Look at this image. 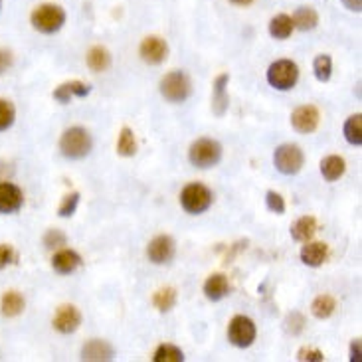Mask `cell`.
<instances>
[{
    "mask_svg": "<svg viewBox=\"0 0 362 362\" xmlns=\"http://www.w3.org/2000/svg\"><path fill=\"white\" fill-rule=\"evenodd\" d=\"M24 297L18 291H8L2 297V303H0V311L4 317H18L22 311H24Z\"/></svg>",
    "mask_w": 362,
    "mask_h": 362,
    "instance_id": "cb8c5ba5",
    "label": "cell"
},
{
    "mask_svg": "<svg viewBox=\"0 0 362 362\" xmlns=\"http://www.w3.org/2000/svg\"><path fill=\"white\" fill-rule=\"evenodd\" d=\"M117 153L121 156H135L137 153V141H135V133L123 127L121 133H119V141H117Z\"/></svg>",
    "mask_w": 362,
    "mask_h": 362,
    "instance_id": "83f0119b",
    "label": "cell"
},
{
    "mask_svg": "<svg viewBox=\"0 0 362 362\" xmlns=\"http://www.w3.org/2000/svg\"><path fill=\"white\" fill-rule=\"evenodd\" d=\"M12 64H15V56H12V52H10V50L0 48V75L10 70V68H12Z\"/></svg>",
    "mask_w": 362,
    "mask_h": 362,
    "instance_id": "8d00e7d4",
    "label": "cell"
},
{
    "mask_svg": "<svg viewBox=\"0 0 362 362\" xmlns=\"http://www.w3.org/2000/svg\"><path fill=\"white\" fill-rule=\"evenodd\" d=\"M190 163L198 168L216 167L222 159V145L214 139H198L188 151Z\"/></svg>",
    "mask_w": 362,
    "mask_h": 362,
    "instance_id": "3957f363",
    "label": "cell"
},
{
    "mask_svg": "<svg viewBox=\"0 0 362 362\" xmlns=\"http://www.w3.org/2000/svg\"><path fill=\"white\" fill-rule=\"evenodd\" d=\"M24 204L22 190L12 182H0V214H16Z\"/></svg>",
    "mask_w": 362,
    "mask_h": 362,
    "instance_id": "7c38bea8",
    "label": "cell"
},
{
    "mask_svg": "<svg viewBox=\"0 0 362 362\" xmlns=\"http://www.w3.org/2000/svg\"><path fill=\"white\" fill-rule=\"evenodd\" d=\"M12 260H15V250L6 244H0V269L8 267L12 264Z\"/></svg>",
    "mask_w": 362,
    "mask_h": 362,
    "instance_id": "74e56055",
    "label": "cell"
},
{
    "mask_svg": "<svg viewBox=\"0 0 362 362\" xmlns=\"http://www.w3.org/2000/svg\"><path fill=\"white\" fill-rule=\"evenodd\" d=\"M345 170H347V165L338 154H331V156L320 161V174L325 177V181H338L345 174Z\"/></svg>",
    "mask_w": 362,
    "mask_h": 362,
    "instance_id": "44dd1931",
    "label": "cell"
},
{
    "mask_svg": "<svg viewBox=\"0 0 362 362\" xmlns=\"http://www.w3.org/2000/svg\"><path fill=\"white\" fill-rule=\"evenodd\" d=\"M230 293V283L222 273H214L206 279L204 283V295L208 297L210 301H222L224 297Z\"/></svg>",
    "mask_w": 362,
    "mask_h": 362,
    "instance_id": "ffe728a7",
    "label": "cell"
},
{
    "mask_svg": "<svg viewBox=\"0 0 362 362\" xmlns=\"http://www.w3.org/2000/svg\"><path fill=\"white\" fill-rule=\"evenodd\" d=\"M80 265H82V255L73 250L57 251L56 255H54V260H52V267H54V271L62 273V275L73 273V271H75Z\"/></svg>",
    "mask_w": 362,
    "mask_h": 362,
    "instance_id": "e0dca14e",
    "label": "cell"
},
{
    "mask_svg": "<svg viewBox=\"0 0 362 362\" xmlns=\"http://www.w3.org/2000/svg\"><path fill=\"white\" fill-rule=\"evenodd\" d=\"M299 80V68L291 60H278L267 70V84L279 91H289Z\"/></svg>",
    "mask_w": 362,
    "mask_h": 362,
    "instance_id": "5b68a950",
    "label": "cell"
},
{
    "mask_svg": "<svg viewBox=\"0 0 362 362\" xmlns=\"http://www.w3.org/2000/svg\"><path fill=\"white\" fill-rule=\"evenodd\" d=\"M228 82H230V75L222 73L216 78L214 82V93H212V111L216 113L218 117H224L228 111V105H230V98H228Z\"/></svg>",
    "mask_w": 362,
    "mask_h": 362,
    "instance_id": "9a60e30c",
    "label": "cell"
},
{
    "mask_svg": "<svg viewBox=\"0 0 362 362\" xmlns=\"http://www.w3.org/2000/svg\"><path fill=\"white\" fill-rule=\"evenodd\" d=\"M255 334L257 329L253 325V320L244 317V315H237L230 320V327H228V338L230 343L237 348H248L253 345L255 341Z\"/></svg>",
    "mask_w": 362,
    "mask_h": 362,
    "instance_id": "ba28073f",
    "label": "cell"
},
{
    "mask_svg": "<svg viewBox=\"0 0 362 362\" xmlns=\"http://www.w3.org/2000/svg\"><path fill=\"white\" fill-rule=\"evenodd\" d=\"M82 325V313L78 311V307L64 305L57 309L56 317H54V329L62 334L75 333Z\"/></svg>",
    "mask_w": 362,
    "mask_h": 362,
    "instance_id": "4fadbf2b",
    "label": "cell"
},
{
    "mask_svg": "<svg viewBox=\"0 0 362 362\" xmlns=\"http://www.w3.org/2000/svg\"><path fill=\"white\" fill-rule=\"evenodd\" d=\"M341 2L350 12H361L362 10V0H341Z\"/></svg>",
    "mask_w": 362,
    "mask_h": 362,
    "instance_id": "ab89813d",
    "label": "cell"
},
{
    "mask_svg": "<svg viewBox=\"0 0 362 362\" xmlns=\"http://www.w3.org/2000/svg\"><path fill=\"white\" fill-rule=\"evenodd\" d=\"M174 253H177V246H174V239L170 236H156L147 248L149 260L156 265L170 264Z\"/></svg>",
    "mask_w": 362,
    "mask_h": 362,
    "instance_id": "9c48e42d",
    "label": "cell"
},
{
    "mask_svg": "<svg viewBox=\"0 0 362 362\" xmlns=\"http://www.w3.org/2000/svg\"><path fill=\"white\" fill-rule=\"evenodd\" d=\"M78 204H80V192H73V194L66 196V198H64V202H62V204H60V208H57V214H60L62 218H70V216L75 214Z\"/></svg>",
    "mask_w": 362,
    "mask_h": 362,
    "instance_id": "d6a6232c",
    "label": "cell"
},
{
    "mask_svg": "<svg viewBox=\"0 0 362 362\" xmlns=\"http://www.w3.org/2000/svg\"><path fill=\"white\" fill-rule=\"evenodd\" d=\"M161 93L170 103H182L190 98L192 84L184 71H170L161 80Z\"/></svg>",
    "mask_w": 362,
    "mask_h": 362,
    "instance_id": "277c9868",
    "label": "cell"
},
{
    "mask_svg": "<svg viewBox=\"0 0 362 362\" xmlns=\"http://www.w3.org/2000/svg\"><path fill=\"white\" fill-rule=\"evenodd\" d=\"M87 66L93 71H105L111 66V54L103 46H96L87 54Z\"/></svg>",
    "mask_w": 362,
    "mask_h": 362,
    "instance_id": "d4e9b609",
    "label": "cell"
},
{
    "mask_svg": "<svg viewBox=\"0 0 362 362\" xmlns=\"http://www.w3.org/2000/svg\"><path fill=\"white\" fill-rule=\"evenodd\" d=\"M89 93H91V85L82 84V82H66V84L56 87V91L52 96L57 103L66 105V103H70L71 98H85Z\"/></svg>",
    "mask_w": 362,
    "mask_h": 362,
    "instance_id": "2e32d148",
    "label": "cell"
},
{
    "mask_svg": "<svg viewBox=\"0 0 362 362\" xmlns=\"http://www.w3.org/2000/svg\"><path fill=\"white\" fill-rule=\"evenodd\" d=\"M66 242H68V237H66V234L62 230H48L46 236H44V246L48 250L62 248V246H66Z\"/></svg>",
    "mask_w": 362,
    "mask_h": 362,
    "instance_id": "836d02e7",
    "label": "cell"
},
{
    "mask_svg": "<svg viewBox=\"0 0 362 362\" xmlns=\"http://www.w3.org/2000/svg\"><path fill=\"white\" fill-rule=\"evenodd\" d=\"M327 255H329V250L325 244L320 242H307V246H303L301 250V262L309 267H320V265L327 262Z\"/></svg>",
    "mask_w": 362,
    "mask_h": 362,
    "instance_id": "ac0fdd59",
    "label": "cell"
},
{
    "mask_svg": "<svg viewBox=\"0 0 362 362\" xmlns=\"http://www.w3.org/2000/svg\"><path fill=\"white\" fill-rule=\"evenodd\" d=\"M16 109L15 105L6 99H0V133L8 131L10 127L15 125Z\"/></svg>",
    "mask_w": 362,
    "mask_h": 362,
    "instance_id": "1f68e13d",
    "label": "cell"
},
{
    "mask_svg": "<svg viewBox=\"0 0 362 362\" xmlns=\"http://www.w3.org/2000/svg\"><path fill=\"white\" fill-rule=\"evenodd\" d=\"M66 18H68V15H66V10L60 4L46 2V4H40V6H36L32 10L30 24H32V28L36 30V32H40V34H56V32L64 28Z\"/></svg>",
    "mask_w": 362,
    "mask_h": 362,
    "instance_id": "6da1fadb",
    "label": "cell"
},
{
    "mask_svg": "<svg viewBox=\"0 0 362 362\" xmlns=\"http://www.w3.org/2000/svg\"><path fill=\"white\" fill-rule=\"evenodd\" d=\"M212 200L214 196L210 192L208 186L194 182V184H188L181 194V204L182 208L186 210L188 214H204L206 210L212 206Z\"/></svg>",
    "mask_w": 362,
    "mask_h": 362,
    "instance_id": "8992f818",
    "label": "cell"
},
{
    "mask_svg": "<svg viewBox=\"0 0 362 362\" xmlns=\"http://www.w3.org/2000/svg\"><path fill=\"white\" fill-rule=\"evenodd\" d=\"M293 20L289 15H278L269 22V34L275 40H287L293 34Z\"/></svg>",
    "mask_w": 362,
    "mask_h": 362,
    "instance_id": "603a6c76",
    "label": "cell"
},
{
    "mask_svg": "<svg viewBox=\"0 0 362 362\" xmlns=\"http://www.w3.org/2000/svg\"><path fill=\"white\" fill-rule=\"evenodd\" d=\"M230 2L236 4V6H250L253 0H230Z\"/></svg>",
    "mask_w": 362,
    "mask_h": 362,
    "instance_id": "b9f144b4",
    "label": "cell"
},
{
    "mask_svg": "<svg viewBox=\"0 0 362 362\" xmlns=\"http://www.w3.org/2000/svg\"><path fill=\"white\" fill-rule=\"evenodd\" d=\"M293 28L301 30V32H309V30L317 28L319 24V15L313 6H299L291 16Z\"/></svg>",
    "mask_w": 362,
    "mask_h": 362,
    "instance_id": "d6986e66",
    "label": "cell"
},
{
    "mask_svg": "<svg viewBox=\"0 0 362 362\" xmlns=\"http://www.w3.org/2000/svg\"><path fill=\"white\" fill-rule=\"evenodd\" d=\"M334 309H336V301H334L333 297H331V295H320V297H317V299L313 301L311 313H313L317 319L325 320L333 315Z\"/></svg>",
    "mask_w": 362,
    "mask_h": 362,
    "instance_id": "484cf974",
    "label": "cell"
},
{
    "mask_svg": "<svg viewBox=\"0 0 362 362\" xmlns=\"http://www.w3.org/2000/svg\"><path fill=\"white\" fill-rule=\"evenodd\" d=\"M350 361H361V341H359V338L352 341V345H350Z\"/></svg>",
    "mask_w": 362,
    "mask_h": 362,
    "instance_id": "60d3db41",
    "label": "cell"
},
{
    "mask_svg": "<svg viewBox=\"0 0 362 362\" xmlns=\"http://www.w3.org/2000/svg\"><path fill=\"white\" fill-rule=\"evenodd\" d=\"M154 362H182L184 361V354L179 347L174 345H161V347L154 350Z\"/></svg>",
    "mask_w": 362,
    "mask_h": 362,
    "instance_id": "4dcf8cb0",
    "label": "cell"
},
{
    "mask_svg": "<svg viewBox=\"0 0 362 362\" xmlns=\"http://www.w3.org/2000/svg\"><path fill=\"white\" fill-rule=\"evenodd\" d=\"M299 361H323V352L317 350V348H301L299 354H297Z\"/></svg>",
    "mask_w": 362,
    "mask_h": 362,
    "instance_id": "f35d334b",
    "label": "cell"
},
{
    "mask_svg": "<svg viewBox=\"0 0 362 362\" xmlns=\"http://www.w3.org/2000/svg\"><path fill=\"white\" fill-rule=\"evenodd\" d=\"M319 109L315 105H303L299 109H295L291 115V125L299 133H313L319 127Z\"/></svg>",
    "mask_w": 362,
    "mask_h": 362,
    "instance_id": "8fae6325",
    "label": "cell"
},
{
    "mask_svg": "<svg viewBox=\"0 0 362 362\" xmlns=\"http://www.w3.org/2000/svg\"><path fill=\"white\" fill-rule=\"evenodd\" d=\"M305 163V154L297 145H281L273 153V165L281 174L293 177L297 174Z\"/></svg>",
    "mask_w": 362,
    "mask_h": 362,
    "instance_id": "52a82bcc",
    "label": "cell"
},
{
    "mask_svg": "<svg viewBox=\"0 0 362 362\" xmlns=\"http://www.w3.org/2000/svg\"><path fill=\"white\" fill-rule=\"evenodd\" d=\"M0 10H2V0H0Z\"/></svg>",
    "mask_w": 362,
    "mask_h": 362,
    "instance_id": "7bdbcfd3",
    "label": "cell"
},
{
    "mask_svg": "<svg viewBox=\"0 0 362 362\" xmlns=\"http://www.w3.org/2000/svg\"><path fill=\"white\" fill-rule=\"evenodd\" d=\"M317 232V220L313 216H303L291 226V237L297 242H309Z\"/></svg>",
    "mask_w": 362,
    "mask_h": 362,
    "instance_id": "7402d4cb",
    "label": "cell"
},
{
    "mask_svg": "<svg viewBox=\"0 0 362 362\" xmlns=\"http://www.w3.org/2000/svg\"><path fill=\"white\" fill-rule=\"evenodd\" d=\"M115 356V350L107 343V341H101V338H93V341H87L82 348V361H93V362H103V361H113Z\"/></svg>",
    "mask_w": 362,
    "mask_h": 362,
    "instance_id": "5bb4252c",
    "label": "cell"
},
{
    "mask_svg": "<svg viewBox=\"0 0 362 362\" xmlns=\"http://www.w3.org/2000/svg\"><path fill=\"white\" fill-rule=\"evenodd\" d=\"M139 54L141 57H143V62H147V64H151V66H159V64H163V62L167 60L168 46L163 38H159V36H149V38H145L143 44H141Z\"/></svg>",
    "mask_w": 362,
    "mask_h": 362,
    "instance_id": "30bf717a",
    "label": "cell"
},
{
    "mask_svg": "<svg viewBox=\"0 0 362 362\" xmlns=\"http://www.w3.org/2000/svg\"><path fill=\"white\" fill-rule=\"evenodd\" d=\"M303 327H305V317L301 315V313H291L287 319H285V329H287V333L291 334H299L303 331Z\"/></svg>",
    "mask_w": 362,
    "mask_h": 362,
    "instance_id": "d590c367",
    "label": "cell"
},
{
    "mask_svg": "<svg viewBox=\"0 0 362 362\" xmlns=\"http://www.w3.org/2000/svg\"><path fill=\"white\" fill-rule=\"evenodd\" d=\"M153 305L156 307L161 313H167V311H170L172 307L177 305V291H174L172 287L156 291L153 297Z\"/></svg>",
    "mask_w": 362,
    "mask_h": 362,
    "instance_id": "f546056e",
    "label": "cell"
},
{
    "mask_svg": "<svg viewBox=\"0 0 362 362\" xmlns=\"http://www.w3.org/2000/svg\"><path fill=\"white\" fill-rule=\"evenodd\" d=\"M313 71H315V78L319 80L320 84L329 82L331 75H333V60H331V56L329 54H320V56L315 57Z\"/></svg>",
    "mask_w": 362,
    "mask_h": 362,
    "instance_id": "f1b7e54d",
    "label": "cell"
},
{
    "mask_svg": "<svg viewBox=\"0 0 362 362\" xmlns=\"http://www.w3.org/2000/svg\"><path fill=\"white\" fill-rule=\"evenodd\" d=\"M91 147H93L91 135L84 127H71L60 139V151L66 159H71V161H80L87 156Z\"/></svg>",
    "mask_w": 362,
    "mask_h": 362,
    "instance_id": "7a4b0ae2",
    "label": "cell"
},
{
    "mask_svg": "<svg viewBox=\"0 0 362 362\" xmlns=\"http://www.w3.org/2000/svg\"><path fill=\"white\" fill-rule=\"evenodd\" d=\"M265 206H267V210H271L273 214H283L285 212V200H283V196L279 194V192L269 190L265 194Z\"/></svg>",
    "mask_w": 362,
    "mask_h": 362,
    "instance_id": "e575fe53",
    "label": "cell"
},
{
    "mask_svg": "<svg viewBox=\"0 0 362 362\" xmlns=\"http://www.w3.org/2000/svg\"><path fill=\"white\" fill-rule=\"evenodd\" d=\"M345 139L354 145V147H361L362 145V115H352L348 117L347 123H345Z\"/></svg>",
    "mask_w": 362,
    "mask_h": 362,
    "instance_id": "4316f807",
    "label": "cell"
}]
</instances>
